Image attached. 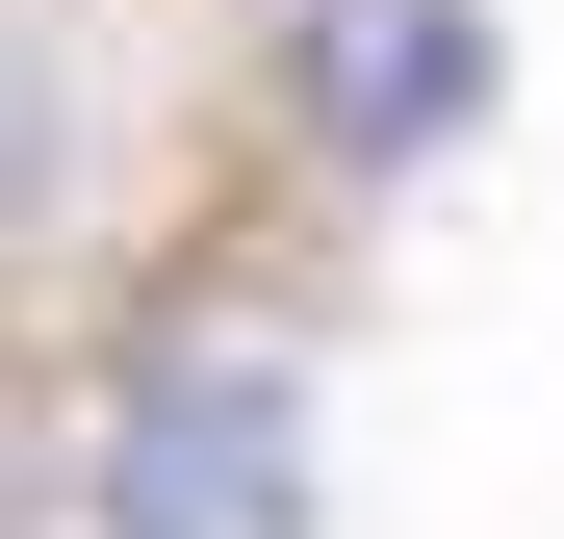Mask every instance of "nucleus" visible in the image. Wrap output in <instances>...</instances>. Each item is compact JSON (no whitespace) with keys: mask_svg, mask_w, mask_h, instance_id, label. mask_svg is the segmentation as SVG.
Wrapping results in <instances>:
<instances>
[{"mask_svg":"<svg viewBox=\"0 0 564 539\" xmlns=\"http://www.w3.org/2000/svg\"><path fill=\"white\" fill-rule=\"evenodd\" d=\"M52 206H77V52H52V0H0V257Z\"/></svg>","mask_w":564,"mask_h":539,"instance_id":"nucleus-3","label":"nucleus"},{"mask_svg":"<svg viewBox=\"0 0 564 539\" xmlns=\"http://www.w3.org/2000/svg\"><path fill=\"white\" fill-rule=\"evenodd\" d=\"M282 104H308L359 180H411L462 104H488V0H308V26H282Z\"/></svg>","mask_w":564,"mask_h":539,"instance_id":"nucleus-2","label":"nucleus"},{"mask_svg":"<svg viewBox=\"0 0 564 539\" xmlns=\"http://www.w3.org/2000/svg\"><path fill=\"white\" fill-rule=\"evenodd\" d=\"M334 463H308V386L282 359H154L129 436H104V539H308Z\"/></svg>","mask_w":564,"mask_h":539,"instance_id":"nucleus-1","label":"nucleus"}]
</instances>
